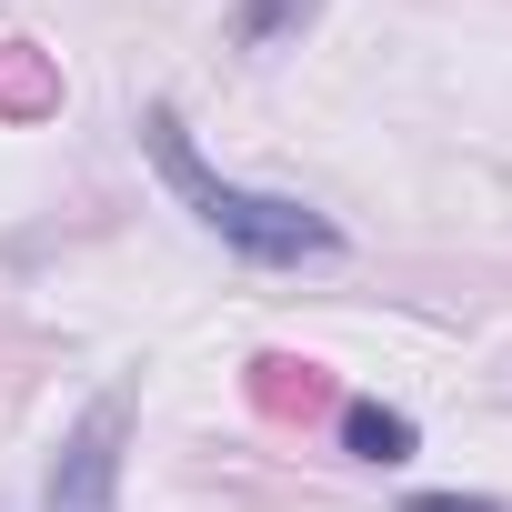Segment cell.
Returning <instances> with one entry per match:
<instances>
[{
  "mask_svg": "<svg viewBox=\"0 0 512 512\" xmlns=\"http://www.w3.org/2000/svg\"><path fill=\"white\" fill-rule=\"evenodd\" d=\"M412 442H422L412 412H382V402H352L342 412V452L352 462H412Z\"/></svg>",
  "mask_w": 512,
  "mask_h": 512,
  "instance_id": "cell-4",
  "label": "cell"
},
{
  "mask_svg": "<svg viewBox=\"0 0 512 512\" xmlns=\"http://www.w3.org/2000/svg\"><path fill=\"white\" fill-rule=\"evenodd\" d=\"M141 141H151L161 181L191 201V221H201V231H221L241 262L292 272V262H332V251H342V221H322V211H302V201H282V191H241V181L201 171V151H191V131H181V111H171V101H151V111H141Z\"/></svg>",
  "mask_w": 512,
  "mask_h": 512,
  "instance_id": "cell-1",
  "label": "cell"
},
{
  "mask_svg": "<svg viewBox=\"0 0 512 512\" xmlns=\"http://www.w3.org/2000/svg\"><path fill=\"white\" fill-rule=\"evenodd\" d=\"M412 512H492V492H412Z\"/></svg>",
  "mask_w": 512,
  "mask_h": 512,
  "instance_id": "cell-5",
  "label": "cell"
},
{
  "mask_svg": "<svg viewBox=\"0 0 512 512\" xmlns=\"http://www.w3.org/2000/svg\"><path fill=\"white\" fill-rule=\"evenodd\" d=\"M322 21V0H241L231 11V51H282Z\"/></svg>",
  "mask_w": 512,
  "mask_h": 512,
  "instance_id": "cell-3",
  "label": "cell"
},
{
  "mask_svg": "<svg viewBox=\"0 0 512 512\" xmlns=\"http://www.w3.org/2000/svg\"><path fill=\"white\" fill-rule=\"evenodd\" d=\"M121 432H131V402L121 392L81 412V432L51 462V512H111V492H121Z\"/></svg>",
  "mask_w": 512,
  "mask_h": 512,
  "instance_id": "cell-2",
  "label": "cell"
}]
</instances>
